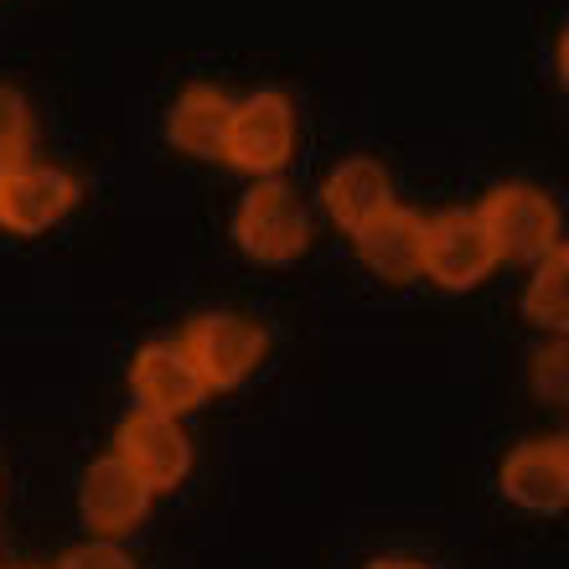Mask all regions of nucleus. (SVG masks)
<instances>
[{"mask_svg": "<svg viewBox=\"0 0 569 569\" xmlns=\"http://www.w3.org/2000/svg\"><path fill=\"white\" fill-rule=\"evenodd\" d=\"M477 218L487 228V243H492L497 259L523 264V259H543L559 249V208L539 187H523V181L497 187L477 208Z\"/></svg>", "mask_w": 569, "mask_h": 569, "instance_id": "f257e3e1", "label": "nucleus"}, {"mask_svg": "<svg viewBox=\"0 0 569 569\" xmlns=\"http://www.w3.org/2000/svg\"><path fill=\"white\" fill-rule=\"evenodd\" d=\"M181 347H187V358H192V368L202 373V383L212 393V389H239L243 378L259 368L270 337L249 316L218 311V316H197L187 337H181Z\"/></svg>", "mask_w": 569, "mask_h": 569, "instance_id": "f03ea898", "label": "nucleus"}, {"mask_svg": "<svg viewBox=\"0 0 569 569\" xmlns=\"http://www.w3.org/2000/svg\"><path fill=\"white\" fill-rule=\"evenodd\" d=\"M233 239L259 264H284V259L306 254L311 218H306V208H300V197L290 187L264 181V187H254V192L243 197L239 218H233Z\"/></svg>", "mask_w": 569, "mask_h": 569, "instance_id": "7ed1b4c3", "label": "nucleus"}, {"mask_svg": "<svg viewBox=\"0 0 569 569\" xmlns=\"http://www.w3.org/2000/svg\"><path fill=\"white\" fill-rule=\"evenodd\" d=\"M290 146H296V109L284 93H254L233 104V120H228V146L223 161L239 166V171H280L290 161Z\"/></svg>", "mask_w": 569, "mask_h": 569, "instance_id": "20e7f679", "label": "nucleus"}, {"mask_svg": "<svg viewBox=\"0 0 569 569\" xmlns=\"http://www.w3.org/2000/svg\"><path fill=\"white\" fill-rule=\"evenodd\" d=\"M114 461H124L146 481L150 492H171L187 481L192 471V440L181 435L177 420H166V415H130V420L114 430Z\"/></svg>", "mask_w": 569, "mask_h": 569, "instance_id": "39448f33", "label": "nucleus"}, {"mask_svg": "<svg viewBox=\"0 0 569 569\" xmlns=\"http://www.w3.org/2000/svg\"><path fill=\"white\" fill-rule=\"evenodd\" d=\"M497 254L487 243V228H481L477 212L450 208L440 218L425 223V274L446 290H471L492 274Z\"/></svg>", "mask_w": 569, "mask_h": 569, "instance_id": "423d86ee", "label": "nucleus"}, {"mask_svg": "<svg viewBox=\"0 0 569 569\" xmlns=\"http://www.w3.org/2000/svg\"><path fill=\"white\" fill-rule=\"evenodd\" d=\"M78 202V181L58 166H6L0 171V228L6 233H47Z\"/></svg>", "mask_w": 569, "mask_h": 569, "instance_id": "0eeeda50", "label": "nucleus"}, {"mask_svg": "<svg viewBox=\"0 0 569 569\" xmlns=\"http://www.w3.org/2000/svg\"><path fill=\"white\" fill-rule=\"evenodd\" d=\"M150 497L156 492H150L130 466L114 461V456H104V461L89 466L83 492H78V508H83V523H89L99 539H124V533H136L140 528Z\"/></svg>", "mask_w": 569, "mask_h": 569, "instance_id": "6e6552de", "label": "nucleus"}, {"mask_svg": "<svg viewBox=\"0 0 569 569\" xmlns=\"http://www.w3.org/2000/svg\"><path fill=\"white\" fill-rule=\"evenodd\" d=\"M130 383H136L140 409L146 415H166V420H181L187 409H197L208 399V383H202V373L192 368L181 342H150L136 358Z\"/></svg>", "mask_w": 569, "mask_h": 569, "instance_id": "1a4fd4ad", "label": "nucleus"}, {"mask_svg": "<svg viewBox=\"0 0 569 569\" xmlns=\"http://www.w3.org/2000/svg\"><path fill=\"white\" fill-rule=\"evenodd\" d=\"M502 492L528 512H559L569 502V446L528 440L502 461Z\"/></svg>", "mask_w": 569, "mask_h": 569, "instance_id": "9d476101", "label": "nucleus"}, {"mask_svg": "<svg viewBox=\"0 0 569 569\" xmlns=\"http://www.w3.org/2000/svg\"><path fill=\"white\" fill-rule=\"evenodd\" d=\"M358 259L389 284L425 274V218L409 208L378 212L373 223L358 228Z\"/></svg>", "mask_w": 569, "mask_h": 569, "instance_id": "9b49d317", "label": "nucleus"}, {"mask_svg": "<svg viewBox=\"0 0 569 569\" xmlns=\"http://www.w3.org/2000/svg\"><path fill=\"white\" fill-rule=\"evenodd\" d=\"M321 202H327V212L337 218V223L358 233L362 223H373L378 212L393 208L389 171H383L378 161H362V156L358 161H342L327 177V187H321Z\"/></svg>", "mask_w": 569, "mask_h": 569, "instance_id": "f8f14e48", "label": "nucleus"}, {"mask_svg": "<svg viewBox=\"0 0 569 569\" xmlns=\"http://www.w3.org/2000/svg\"><path fill=\"white\" fill-rule=\"evenodd\" d=\"M228 120H233V104H228L223 93L208 89V83H192V89L177 99V109H171V140H177L187 156L212 161V156H223V146H228Z\"/></svg>", "mask_w": 569, "mask_h": 569, "instance_id": "ddd939ff", "label": "nucleus"}, {"mask_svg": "<svg viewBox=\"0 0 569 569\" xmlns=\"http://www.w3.org/2000/svg\"><path fill=\"white\" fill-rule=\"evenodd\" d=\"M523 316L533 327H549V331L569 327V254H565V243H559L555 254H543L539 274L528 280Z\"/></svg>", "mask_w": 569, "mask_h": 569, "instance_id": "4468645a", "label": "nucleus"}, {"mask_svg": "<svg viewBox=\"0 0 569 569\" xmlns=\"http://www.w3.org/2000/svg\"><path fill=\"white\" fill-rule=\"evenodd\" d=\"M27 146H31V109L21 93L0 83V171H6V166H21Z\"/></svg>", "mask_w": 569, "mask_h": 569, "instance_id": "2eb2a0df", "label": "nucleus"}, {"mask_svg": "<svg viewBox=\"0 0 569 569\" xmlns=\"http://www.w3.org/2000/svg\"><path fill=\"white\" fill-rule=\"evenodd\" d=\"M565 358H569L565 347H549V352L533 358V389H539V399H549V405H565V368H569Z\"/></svg>", "mask_w": 569, "mask_h": 569, "instance_id": "dca6fc26", "label": "nucleus"}, {"mask_svg": "<svg viewBox=\"0 0 569 569\" xmlns=\"http://www.w3.org/2000/svg\"><path fill=\"white\" fill-rule=\"evenodd\" d=\"M58 569H136V565L114 543H83V549H68Z\"/></svg>", "mask_w": 569, "mask_h": 569, "instance_id": "f3484780", "label": "nucleus"}, {"mask_svg": "<svg viewBox=\"0 0 569 569\" xmlns=\"http://www.w3.org/2000/svg\"><path fill=\"white\" fill-rule=\"evenodd\" d=\"M368 569H425V565H415V559H378V565H368Z\"/></svg>", "mask_w": 569, "mask_h": 569, "instance_id": "a211bd4d", "label": "nucleus"}]
</instances>
